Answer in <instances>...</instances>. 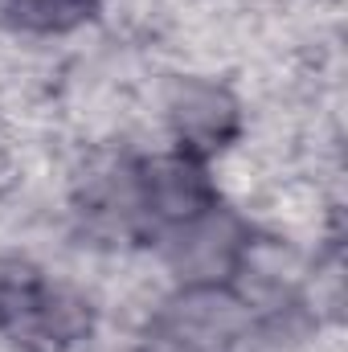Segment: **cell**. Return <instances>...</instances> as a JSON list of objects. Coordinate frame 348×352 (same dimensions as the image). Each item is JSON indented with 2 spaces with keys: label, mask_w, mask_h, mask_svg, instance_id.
Segmentation results:
<instances>
[{
  "label": "cell",
  "mask_w": 348,
  "mask_h": 352,
  "mask_svg": "<svg viewBox=\"0 0 348 352\" xmlns=\"http://www.w3.org/2000/svg\"><path fill=\"white\" fill-rule=\"evenodd\" d=\"M254 320V303L238 283H180L148 316L140 352H238Z\"/></svg>",
  "instance_id": "obj_1"
},
{
  "label": "cell",
  "mask_w": 348,
  "mask_h": 352,
  "mask_svg": "<svg viewBox=\"0 0 348 352\" xmlns=\"http://www.w3.org/2000/svg\"><path fill=\"white\" fill-rule=\"evenodd\" d=\"M94 328L90 303L33 266H0V336L25 352H70Z\"/></svg>",
  "instance_id": "obj_2"
},
{
  "label": "cell",
  "mask_w": 348,
  "mask_h": 352,
  "mask_svg": "<svg viewBox=\"0 0 348 352\" xmlns=\"http://www.w3.org/2000/svg\"><path fill=\"white\" fill-rule=\"evenodd\" d=\"M250 221L217 201L164 238V254L180 283H238L250 263Z\"/></svg>",
  "instance_id": "obj_3"
},
{
  "label": "cell",
  "mask_w": 348,
  "mask_h": 352,
  "mask_svg": "<svg viewBox=\"0 0 348 352\" xmlns=\"http://www.w3.org/2000/svg\"><path fill=\"white\" fill-rule=\"evenodd\" d=\"M168 123L176 135V152L209 160L221 148H230V140L242 127V111L226 87L205 78H184L168 94Z\"/></svg>",
  "instance_id": "obj_4"
},
{
  "label": "cell",
  "mask_w": 348,
  "mask_h": 352,
  "mask_svg": "<svg viewBox=\"0 0 348 352\" xmlns=\"http://www.w3.org/2000/svg\"><path fill=\"white\" fill-rule=\"evenodd\" d=\"M98 0H4V12L25 33H70L94 16Z\"/></svg>",
  "instance_id": "obj_5"
}]
</instances>
